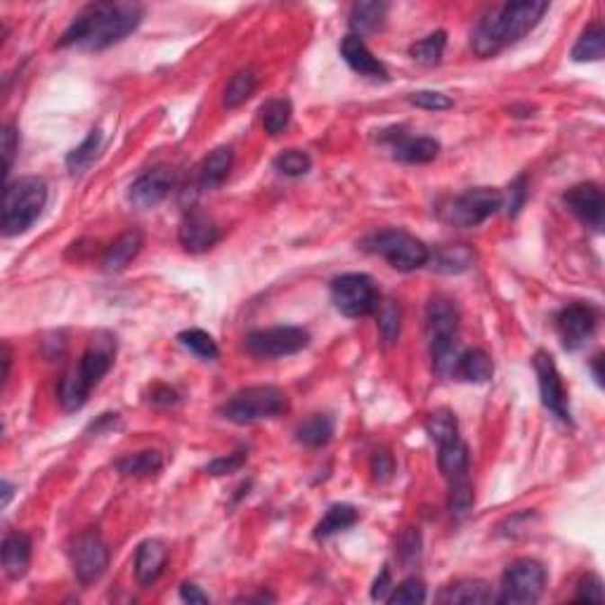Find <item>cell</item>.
<instances>
[{
  "mask_svg": "<svg viewBox=\"0 0 605 605\" xmlns=\"http://www.w3.org/2000/svg\"><path fill=\"white\" fill-rule=\"evenodd\" d=\"M357 520H360V513H357L355 506H351V503H334L332 509L325 513V518L317 522L315 537L317 539H329V537L352 528Z\"/></svg>",
  "mask_w": 605,
  "mask_h": 605,
  "instance_id": "484cf974",
  "label": "cell"
},
{
  "mask_svg": "<svg viewBox=\"0 0 605 605\" xmlns=\"http://www.w3.org/2000/svg\"><path fill=\"white\" fill-rule=\"evenodd\" d=\"M445 45H447V33L435 31L431 33V36H426V39L416 40V43L409 48V55H412V59H414L416 64H421V67H435V64H440V59H442Z\"/></svg>",
  "mask_w": 605,
  "mask_h": 605,
  "instance_id": "8d00e7d4",
  "label": "cell"
},
{
  "mask_svg": "<svg viewBox=\"0 0 605 605\" xmlns=\"http://www.w3.org/2000/svg\"><path fill=\"white\" fill-rule=\"evenodd\" d=\"M397 556L405 565L419 561L421 556V535L414 528H407L397 539Z\"/></svg>",
  "mask_w": 605,
  "mask_h": 605,
  "instance_id": "bcb514c9",
  "label": "cell"
},
{
  "mask_svg": "<svg viewBox=\"0 0 605 605\" xmlns=\"http://www.w3.org/2000/svg\"><path fill=\"white\" fill-rule=\"evenodd\" d=\"M291 102L284 100V97H274V100H268V102L262 104L261 109V121L262 128H265V133L268 135H280L287 130L289 121H291Z\"/></svg>",
  "mask_w": 605,
  "mask_h": 605,
  "instance_id": "836d02e7",
  "label": "cell"
},
{
  "mask_svg": "<svg viewBox=\"0 0 605 605\" xmlns=\"http://www.w3.org/2000/svg\"><path fill=\"white\" fill-rule=\"evenodd\" d=\"M274 168L287 175V178H300V175H307L310 168H313V159L310 154L303 152V149H287L281 152L277 159H274Z\"/></svg>",
  "mask_w": 605,
  "mask_h": 605,
  "instance_id": "ab89813d",
  "label": "cell"
},
{
  "mask_svg": "<svg viewBox=\"0 0 605 605\" xmlns=\"http://www.w3.org/2000/svg\"><path fill=\"white\" fill-rule=\"evenodd\" d=\"M409 104H414L419 109H428V111H447L452 109L454 102L445 93H438V90H416L407 97Z\"/></svg>",
  "mask_w": 605,
  "mask_h": 605,
  "instance_id": "f6af8a7d",
  "label": "cell"
},
{
  "mask_svg": "<svg viewBox=\"0 0 605 605\" xmlns=\"http://www.w3.org/2000/svg\"><path fill=\"white\" fill-rule=\"evenodd\" d=\"M244 464H246V452H235L227 454V457H220V459L216 461H210V464L206 466V471H209L210 476H227V473L239 471Z\"/></svg>",
  "mask_w": 605,
  "mask_h": 605,
  "instance_id": "c3c4849f",
  "label": "cell"
},
{
  "mask_svg": "<svg viewBox=\"0 0 605 605\" xmlns=\"http://www.w3.org/2000/svg\"><path fill=\"white\" fill-rule=\"evenodd\" d=\"M71 565L81 584H93L109 565V548L97 529H85L71 547Z\"/></svg>",
  "mask_w": 605,
  "mask_h": 605,
  "instance_id": "8fae6325",
  "label": "cell"
},
{
  "mask_svg": "<svg viewBox=\"0 0 605 605\" xmlns=\"http://www.w3.org/2000/svg\"><path fill=\"white\" fill-rule=\"evenodd\" d=\"M0 152H3V175H10L14 166V159H17V152H20V133L13 123H7L3 128V135H0Z\"/></svg>",
  "mask_w": 605,
  "mask_h": 605,
  "instance_id": "ee69618b",
  "label": "cell"
},
{
  "mask_svg": "<svg viewBox=\"0 0 605 605\" xmlns=\"http://www.w3.org/2000/svg\"><path fill=\"white\" fill-rule=\"evenodd\" d=\"M114 355H116L114 336H111V334H97L76 367L90 386H97V383L107 376V371L111 369Z\"/></svg>",
  "mask_w": 605,
  "mask_h": 605,
  "instance_id": "2e32d148",
  "label": "cell"
},
{
  "mask_svg": "<svg viewBox=\"0 0 605 605\" xmlns=\"http://www.w3.org/2000/svg\"><path fill=\"white\" fill-rule=\"evenodd\" d=\"M605 55V31L601 22H593L582 31L573 48L574 62H599Z\"/></svg>",
  "mask_w": 605,
  "mask_h": 605,
  "instance_id": "4dcf8cb0",
  "label": "cell"
},
{
  "mask_svg": "<svg viewBox=\"0 0 605 605\" xmlns=\"http://www.w3.org/2000/svg\"><path fill=\"white\" fill-rule=\"evenodd\" d=\"M503 209V194L492 187H473L449 206V220L459 227H476Z\"/></svg>",
  "mask_w": 605,
  "mask_h": 605,
  "instance_id": "30bf717a",
  "label": "cell"
},
{
  "mask_svg": "<svg viewBox=\"0 0 605 605\" xmlns=\"http://www.w3.org/2000/svg\"><path fill=\"white\" fill-rule=\"evenodd\" d=\"M438 601L447 605H487L494 603L497 596H494V592H492V586L487 582L461 580L445 586L442 593L438 596Z\"/></svg>",
  "mask_w": 605,
  "mask_h": 605,
  "instance_id": "ffe728a7",
  "label": "cell"
},
{
  "mask_svg": "<svg viewBox=\"0 0 605 605\" xmlns=\"http://www.w3.org/2000/svg\"><path fill=\"white\" fill-rule=\"evenodd\" d=\"M332 300L345 317H364L378 307V293L369 274L348 272L332 281Z\"/></svg>",
  "mask_w": 605,
  "mask_h": 605,
  "instance_id": "ba28073f",
  "label": "cell"
},
{
  "mask_svg": "<svg viewBox=\"0 0 605 605\" xmlns=\"http://www.w3.org/2000/svg\"><path fill=\"white\" fill-rule=\"evenodd\" d=\"M400 325H402V313L400 306L396 300H386L378 310V332H381L383 341L386 343H396L397 336H400Z\"/></svg>",
  "mask_w": 605,
  "mask_h": 605,
  "instance_id": "60d3db41",
  "label": "cell"
},
{
  "mask_svg": "<svg viewBox=\"0 0 605 605\" xmlns=\"http://www.w3.org/2000/svg\"><path fill=\"white\" fill-rule=\"evenodd\" d=\"M423 601H426V586L416 577H409V580L402 582L388 596L390 605H414L423 603Z\"/></svg>",
  "mask_w": 605,
  "mask_h": 605,
  "instance_id": "7bdbcfd3",
  "label": "cell"
},
{
  "mask_svg": "<svg viewBox=\"0 0 605 605\" xmlns=\"http://www.w3.org/2000/svg\"><path fill=\"white\" fill-rule=\"evenodd\" d=\"M310 345V334L300 326H272L246 336V351L255 357H287L306 351Z\"/></svg>",
  "mask_w": 605,
  "mask_h": 605,
  "instance_id": "9c48e42d",
  "label": "cell"
},
{
  "mask_svg": "<svg viewBox=\"0 0 605 605\" xmlns=\"http://www.w3.org/2000/svg\"><path fill=\"white\" fill-rule=\"evenodd\" d=\"M535 371L537 381H539V396H542V405L563 423H573L570 419V407H567V393L563 386V378L558 374L554 357L547 351H539L535 355Z\"/></svg>",
  "mask_w": 605,
  "mask_h": 605,
  "instance_id": "7c38bea8",
  "label": "cell"
},
{
  "mask_svg": "<svg viewBox=\"0 0 605 605\" xmlns=\"http://www.w3.org/2000/svg\"><path fill=\"white\" fill-rule=\"evenodd\" d=\"M457 374L464 376L466 381L471 383H485L490 381L492 374H494V364H492V357L483 348H473V351L461 352Z\"/></svg>",
  "mask_w": 605,
  "mask_h": 605,
  "instance_id": "1f68e13d",
  "label": "cell"
},
{
  "mask_svg": "<svg viewBox=\"0 0 605 605\" xmlns=\"http://www.w3.org/2000/svg\"><path fill=\"white\" fill-rule=\"evenodd\" d=\"M570 213L580 218L586 227L599 232L603 227V191L596 182H582L574 185L573 190L565 191L563 197Z\"/></svg>",
  "mask_w": 605,
  "mask_h": 605,
  "instance_id": "5bb4252c",
  "label": "cell"
},
{
  "mask_svg": "<svg viewBox=\"0 0 605 605\" xmlns=\"http://www.w3.org/2000/svg\"><path fill=\"white\" fill-rule=\"evenodd\" d=\"M90 390H93V386L85 381L84 374L78 371V367H71L64 374L62 383H59V402H62V407L67 412H76V409H81L88 402Z\"/></svg>",
  "mask_w": 605,
  "mask_h": 605,
  "instance_id": "4316f807",
  "label": "cell"
},
{
  "mask_svg": "<svg viewBox=\"0 0 605 605\" xmlns=\"http://www.w3.org/2000/svg\"><path fill=\"white\" fill-rule=\"evenodd\" d=\"M393 468H396V464H393V457H390L388 452L374 454V459H371V473H374V478L378 480V483H386V480L393 476Z\"/></svg>",
  "mask_w": 605,
  "mask_h": 605,
  "instance_id": "f907efd6",
  "label": "cell"
},
{
  "mask_svg": "<svg viewBox=\"0 0 605 605\" xmlns=\"http://www.w3.org/2000/svg\"><path fill=\"white\" fill-rule=\"evenodd\" d=\"M171 190H173V173L164 166L149 168V171L142 173L140 178L130 185L128 199H130V204L138 206V209H154V206H159L161 201L171 194Z\"/></svg>",
  "mask_w": 605,
  "mask_h": 605,
  "instance_id": "9a60e30c",
  "label": "cell"
},
{
  "mask_svg": "<svg viewBox=\"0 0 605 605\" xmlns=\"http://www.w3.org/2000/svg\"><path fill=\"white\" fill-rule=\"evenodd\" d=\"M334 435V419L329 414H313L296 428V440L306 447H325Z\"/></svg>",
  "mask_w": 605,
  "mask_h": 605,
  "instance_id": "d6a6232c",
  "label": "cell"
},
{
  "mask_svg": "<svg viewBox=\"0 0 605 605\" xmlns=\"http://www.w3.org/2000/svg\"><path fill=\"white\" fill-rule=\"evenodd\" d=\"M362 249L369 254L381 255L400 272H414V270L428 265V246L414 235H409L405 230H378L369 235L362 242Z\"/></svg>",
  "mask_w": 605,
  "mask_h": 605,
  "instance_id": "8992f818",
  "label": "cell"
},
{
  "mask_svg": "<svg viewBox=\"0 0 605 605\" xmlns=\"http://www.w3.org/2000/svg\"><path fill=\"white\" fill-rule=\"evenodd\" d=\"M547 13L548 3L542 0H516L494 7L476 24L471 39L473 52L478 58H494L506 45L528 36Z\"/></svg>",
  "mask_w": 605,
  "mask_h": 605,
  "instance_id": "7a4b0ae2",
  "label": "cell"
},
{
  "mask_svg": "<svg viewBox=\"0 0 605 605\" xmlns=\"http://www.w3.org/2000/svg\"><path fill=\"white\" fill-rule=\"evenodd\" d=\"M10 499H13V485L7 483V480H3V506H7Z\"/></svg>",
  "mask_w": 605,
  "mask_h": 605,
  "instance_id": "6f0895ef",
  "label": "cell"
},
{
  "mask_svg": "<svg viewBox=\"0 0 605 605\" xmlns=\"http://www.w3.org/2000/svg\"><path fill=\"white\" fill-rule=\"evenodd\" d=\"M601 362H603V357H593V364H592V369H593V378H596V383H599V386H603V371H601Z\"/></svg>",
  "mask_w": 605,
  "mask_h": 605,
  "instance_id": "9f6ffc18",
  "label": "cell"
},
{
  "mask_svg": "<svg viewBox=\"0 0 605 605\" xmlns=\"http://www.w3.org/2000/svg\"><path fill=\"white\" fill-rule=\"evenodd\" d=\"M426 433L431 435L433 442H438V447L452 442V440L459 438V421L449 409H435L433 414L426 419Z\"/></svg>",
  "mask_w": 605,
  "mask_h": 605,
  "instance_id": "e575fe53",
  "label": "cell"
},
{
  "mask_svg": "<svg viewBox=\"0 0 605 605\" xmlns=\"http://www.w3.org/2000/svg\"><path fill=\"white\" fill-rule=\"evenodd\" d=\"M255 85H258V78H255L254 71H239L236 76H232L227 88H225L223 104L227 109L242 107V104L255 93Z\"/></svg>",
  "mask_w": 605,
  "mask_h": 605,
  "instance_id": "74e56055",
  "label": "cell"
},
{
  "mask_svg": "<svg viewBox=\"0 0 605 605\" xmlns=\"http://www.w3.org/2000/svg\"><path fill=\"white\" fill-rule=\"evenodd\" d=\"M438 466L440 471H442V476L449 480L468 476V447H466L459 438L452 440V442H445V445H440Z\"/></svg>",
  "mask_w": 605,
  "mask_h": 605,
  "instance_id": "f1b7e54d",
  "label": "cell"
},
{
  "mask_svg": "<svg viewBox=\"0 0 605 605\" xmlns=\"http://www.w3.org/2000/svg\"><path fill=\"white\" fill-rule=\"evenodd\" d=\"M596 310L584 303H573V306L563 307L558 315V336H561L565 351H580L589 343V338L596 332Z\"/></svg>",
  "mask_w": 605,
  "mask_h": 605,
  "instance_id": "4fadbf2b",
  "label": "cell"
},
{
  "mask_svg": "<svg viewBox=\"0 0 605 605\" xmlns=\"http://www.w3.org/2000/svg\"><path fill=\"white\" fill-rule=\"evenodd\" d=\"M476 261V251L466 244H454V246H442L435 254L428 255L431 268L442 274H459L471 268Z\"/></svg>",
  "mask_w": 605,
  "mask_h": 605,
  "instance_id": "d4e9b609",
  "label": "cell"
},
{
  "mask_svg": "<svg viewBox=\"0 0 605 605\" xmlns=\"http://www.w3.org/2000/svg\"><path fill=\"white\" fill-rule=\"evenodd\" d=\"M440 154V142L433 138H409L400 135L393 140V156L405 164H428Z\"/></svg>",
  "mask_w": 605,
  "mask_h": 605,
  "instance_id": "603a6c76",
  "label": "cell"
},
{
  "mask_svg": "<svg viewBox=\"0 0 605 605\" xmlns=\"http://www.w3.org/2000/svg\"><path fill=\"white\" fill-rule=\"evenodd\" d=\"M168 563V547L161 539H147L135 554V580L140 586H149L159 580Z\"/></svg>",
  "mask_w": 605,
  "mask_h": 605,
  "instance_id": "d6986e66",
  "label": "cell"
},
{
  "mask_svg": "<svg viewBox=\"0 0 605 605\" xmlns=\"http://www.w3.org/2000/svg\"><path fill=\"white\" fill-rule=\"evenodd\" d=\"M178 239L185 246V251L201 254V251H209L210 246H216L218 239H220V230L204 213H190L180 225Z\"/></svg>",
  "mask_w": 605,
  "mask_h": 605,
  "instance_id": "ac0fdd59",
  "label": "cell"
},
{
  "mask_svg": "<svg viewBox=\"0 0 605 605\" xmlns=\"http://www.w3.org/2000/svg\"><path fill=\"white\" fill-rule=\"evenodd\" d=\"M31 565V539L24 532H10L3 539V567L10 580L24 577Z\"/></svg>",
  "mask_w": 605,
  "mask_h": 605,
  "instance_id": "44dd1931",
  "label": "cell"
},
{
  "mask_svg": "<svg viewBox=\"0 0 605 605\" xmlns=\"http://www.w3.org/2000/svg\"><path fill=\"white\" fill-rule=\"evenodd\" d=\"M145 7L140 3L111 0V3H90L74 17L69 29L62 33L59 48L100 52L121 43L142 24Z\"/></svg>",
  "mask_w": 605,
  "mask_h": 605,
  "instance_id": "6da1fadb",
  "label": "cell"
},
{
  "mask_svg": "<svg viewBox=\"0 0 605 605\" xmlns=\"http://www.w3.org/2000/svg\"><path fill=\"white\" fill-rule=\"evenodd\" d=\"M388 17V3L383 0H371V3H355L351 7V29L355 36H367V33H376L386 24Z\"/></svg>",
  "mask_w": 605,
  "mask_h": 605,
  "instance_id": "cb8c5ba5",
  "label": "cell"
},
{
  "mask_svg": "<svg viewBox=\"0 0 605 605\" xmlns=\"http://www.w3.org/2000/svg\"><path fill=\"white\" fill-rule=\"evenodd\" d=\"M341 55H343L345 64L351 67L355 74L367 78H374V81H388V69L386 64L378 58H374V52L367 48L360 36L355 33H348L343 40H341Z\"/></svg>",
  "mask_w": 605,
  "mask_h": 605,
  "instance_id": "e0dca14e",
  "label": "cell"
},
{
  "mask_svg": "<svg viewBox=\"0 0 605 605\" xmlns=\"http://www.w3.org/2000/svg\"><path fill=\"white\" fill-rule=\"evenodd\" d=\"M116 468L126 478H147V476H154L164 468V457L154 449H147V452L138 454H126L123 459L116 461Z\"/></svg>",
  "mask_w": 605,
  "mask_h": 605,
  "instance_id": "f546056e",
  "label": "cell"
},
{
  "mask_svg": "<svg viewBox=\"0 0 605 605\" xmlns=\"http://www.w3.org/2000/svg\"><path fill=\"white\" fill-rule=\"evenodd\" d=\"M178 341L182 348H187V351L194 352V355L201 357V360H206V362H213V360H218V355H220L218 343L213 341L210 334L204 332V329H187V332L180 334Z\"/></svg>",
  "mask_w": 605,
  "mask_h": 605,
  "instance_id": "f35d334b",
  "label": "cell"
},
{
  "mask_svg": "<svg viewBox=\"0 0 605 605\" xmlns=\"http://www.w3.org/2000/svg\"><path fill=\"white\" fill-rule=\"evenodd\" d=\"M390 589H393V582H390L388 570H381V574L376 577L374 589H371V599L374 601H388Z\"/></svg>",
  "mask_w": 605,
  "mask_h": 605,
  "instance_id": "f5cc1de1",
  "label": "cell"
},
{
  "mask_svg": "<svg viewBox=\"0 0 605 605\" xmlns=\"http://www.w3.org/2000/svg\"><path fill=\"white\" fill-rule=\"evenodd\" d=\"M48 204V185L43 178L24 175L5 185L3 194V235L17 236L26 232Z\"/></svg>",
  "mask_w": 605,
  "mask_h": 605,
  "instance_id": "277c9868",
  "label": "cell"
},
{
  "mask_svg": "<svg viewBox=\"0 0 605 605\" xmlns=\"http://www.w3.org/2000/svg\"><path fill=\"white\" fill-rule=\"evenodd\" d=\"M476 494H473V485L468 483V476L452 480V490H449V511L452 516H466L473 509Z\"/></svg>",
  "mask_w": 605,
  "mask_h": 605,
  "instance_id": "b9f144b4",
  "label": "cell"
},
{
  "mask_svg": "<svg viewBox=\"0 0 605 605\" xmlns=\"http://www.w3.org/2000/svg\"><path fill=\"white\" fill-rule=\"evenodd\" d=\"M544 584H547V570L542 563L532 561V558H520L503 570L502 593L497 596V601L506 605L537 603L544 592Z\"/></svg>",
  "mask_w": 605,
  "mask_h": 605,
  "instance_id": "52a82bcc",
  "label": "cell"
},
{
  "mask_svg": "<svg viewBox=\"0 0 605 605\" xmlns=\"http://www.w3.org/2000/svg\"><path fill=\"white\" fill-rule=\"evenodd\" d=\"M289 409L287 393L277 386H251L230 397L220 407V414L232 423L249 426L258 421L277 419Z\"/></svg>",
  "mask_w": 605,
  "mask_h": 605,
  "instance_id": "5b68a950",
  "label": "cell"
},
{
  "mask_svg": "<svg viewBox=\"0 0 605 605\" xmlns=\"http://www.w3.org/2000/svg\"><path fill=\"white\" fill-rule=\"evenodd\" d=\"M140 251H142V232H138V230L123 232V235L119 236L111 246H109L107 254H104V258H102L104 272H109V274L123 272V270H126L128 265L135 261V258H138Z\"/></svg>",
  "mask_w": 605,
  "mask_h": 605,
  "instance_id": "7402d4cb",
  "label": "cell"
},
{
  "mask_svg": "<svg viewBox=\"0 0 605 605\" xmlns=\"http://www.w3.org/2000/svg\"><path fill=\"white\" fill-rule=\"evenodd\" d=\"M152 402H159V405H173V402H178V396H175V390H171V388H156L154 390Z\"/></svg>",
  "mask_w": 605,
  "mask_h": 605,
  "instance_id": "db71d44e",
  "label": "cell"
},
{
  "mask_svg": "<svg viewBox=\"0 0 605 605\" xmlns=\"http://www.w3.org/2000/svg\"><path fill=\"white\" fill-rule=\"evenodd\" d=\"M10 364H13V355H10V348L7 343L3 345V378L7 381V376H10Z\"/></svg>",
  "mask_w": 605,
  "mask_h": 605,
  "instance_id": "11a10c76",
  "label": "cell"
},
{
  "mask_svg": "<svg viewBox=\"0 0 605 605\" xmlns=\"http://www.w3.org/2000/svg\"><path fill=\"white\" fill-rule=\"evenodd\" d=\"M180 599L185 601V603H210L209 596L197 584H191V582H182L180 584Z\"/></svg>",
  "mask_w": 605,
  "mask_h": 605,
  "instance_id": "816d5d0a",
  "label": "cell"
},
{
  "mask_svg": "<svg viewBox=\"0 0 605 605\" xmlns=\"http://www.w3.org/2000/svg\"><path fill=\"white\" fill-rule=\"evenodd\" d=\"M574 599L586 601V603H603V582H601L599 574H586V577H582V582L577 584Z\"/></svg>",
  "mask_w": 605,
  "mask_h": 605,
  "instance_id": "7dc6e473",
  "label": "cell"
},
{
  "mask_svg": "<svg viewBox=\"0 0 605 605\" xmlns=\"http://www.w3.org/2000/svg\"><path fill=\"white\" fill-rule=\"evenodd\" d=\"M232 161H235V154H232L230 147L213 149L201 164V185L209 187V190L223 185L232 171Z\"/></svg>",
  "mask_w": 605,
  "mask_h": 605,
  "instance_id": "83f0119b",
  "label": "cell"
},
{
  "mask_svg": "<svg viewBox=\"0 0 605 605\" xmlns=\"http://www.w3.org/2000/svg\"><path fill=\"white\" fill-rule=\"evenodd\" d=\"M525 197H528V180H525V175H520V178L513 180L509 187L506 213H509V216H516L518 210L522 209V204H525Z\"/></svg>",
  "mask_w": 605,
  "mask_h": 605,
  "instance_id": "681fc988",
  "label": "cell"
},
{
  "mask_svg": "<svg viewBox=\"0 0 605 605\" xmlns=\"http://www.w3.org/2000/svg\"><path fill=\"white\" fill-rule=\"evenodd\" d=\"M426 332L431 357L440 376H454L459 367V310L449 298L435 296L426 310Z\"/></svg>",
  "mask_w": 605,
  "mask_h": 605,
  "instance_id": "3957f363",
  "label": "cell"
},
{
  "mask_svg": "<svg viewBox=\"0 0 605 605\" xmlns=\"http://www.w3.org/2000/svg\"><path fill=\"white\" fill-rule=\"evenodd\" d=\"M100 147H102V133L95 128V130H90L88 138H85L76 149H71L69 156H67V168H69V173L78 175V173L88 171L90 164L95 161L97 152H100Z\"/></svg>",
  "mask_w": 605,
  "mask_h": 605,
  "instance_id": "d590c367",
  "label": "cell"
}]
</instances>
